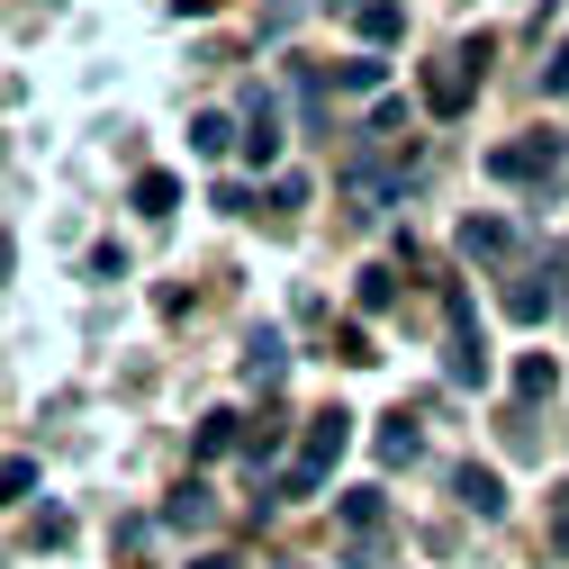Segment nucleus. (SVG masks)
<instances>
[{"mask_svg": "<svg viewBox=\"0 0 569 569\" xmlns=\"http://www.w3.org/2000/svg\"><path fill=\"white\" fill-rule=\"evenodd\" d=\"M343 443H352V416H343V407L308 416V435H299V461L280 470V497H317V488H326V470L343 461Z\"/></svg>", "mask_w": 569, "mask_h": 569, "instance_id": "f257e3e1", "label": "nucleus"}, {"mask_svg": "<svg viewBox=\"0 0 569 569\" xmlns=\"http://www.w3.org/2000/svg\"><path fill=\"white\" fill-rule=\"evenodd\" d=\"M560 163H569V136H551V127H533V136H516V146H497V154H488L497 181H551Z\"/></svg>", "mask_w": 569, "mask_h": 569, "instance_id": "f03ea898", "label": "nucleus"}, {"mask_svg": "<svg viewBox=\"0 0 569 569\" xmlns=\"http://www.w3.org/2000/svg\"><path fill=\"white\" fill-rule=\"evenodd\" d=\"M452 497H461L470 516H507V479L479 470V461H461V470H452Z\"/></svg>", "mask_w": 569, "mask_h": 569, "instance_id": "7ed1b4c3", "label": "nucleus"}, {"mask_svg": "<svg viewBox=\"0 0 569 569\" xmlns=\"http://www.w3.org/2000/svg\"><path fill=\"white\" fill-rule=\"evenodd\" d=\"M425 109H435V118L470 109V73H461V63H435V73H425Z\"/></svg>", "mask_w": 569, "mask_h": 569, "instance_id": "20e7f679", "label": "nucleus"}, {"mask_svg": "<svg viewBox=\"0 0 569 569\" xmlns=\"http://www.w3.org/2000/svg\"><path fill=\"white\" fill-rule=\"evenodd\" d=\"M461 253H470V262H507V253H516L507 218H470V227H461Z\"/></svg>", "mask_w": 569, "mask_h": 569, "instance_id": "39448f33", "label": "nucleus"}, {"mask_svg": "<svg viewBox=\"0 0 569 569\" xmlns=\"http://www.w3.org/2000/svg\"><path fill=\"white\" fill-rule=\"evenodd\" d=\"M335 516H343V533H380L389 525V497L380 488H352V497H335Z\"/></svg>", "mask_w": 569, "mask_h": 569, "instance_id": "423d86ee", "label": "nucleus"}, {"mask_svg": "<svg viewBox=\"0 0 569 569\" xmlns=\"http://www.w3.org/2000/svg\"><path fill=\"white\" fill-rule=\"evenodd\" d=\"M352 28H362V46H389V37H407V10H398V0H362Z\"/></svg>", "mask_w": 569, "mask_h": 569, "instance_id": "0eeeda50", "label": "nucleus"}, {"mask_svg": "<svg viewBox=\"0 0 569 569\" xmlns=\"http://www.w3.org/2000/svg\"><path fill=\"white\" fill-rule=\"evenodd\" d=\"M507 317H516V326H542V317H551V290H542L533 271H516V280H507Z\"/></svg>", "mask_w": 569, "mask_h": 569, "instance_id": "6e6552de", "label": "nucleus"}, {"mask_svg": "<svg viewBox=\"0 0 569 569\" xmlns=\"http://www.w3.org/2000/svg\"><path fill=\"white\" fill-rule=\"evenodd\" d=\"M244 154L253 163H280V118H271V100L253 91V127H244Z\"/></svg>", "mask_w": 569, "mask_h": 569, "instance_id": "1a4fd4ad", "label": "nucleus"}, {"mask_svg": "<svg viewBox=\"0 0 569 569\" xmlns=\"http://www.w3.org/2000/svg\"><path fill=\"white\" fill-rule=\"evenodd\" d=\"M560 389V362H551V352H525V362H516V398L533 407V398H551Z\"/></svg>", "mask_w": 569, "mask_h": 569, "instance_id": "9d476101", "label": "nucleus"}, {"mask_svg": "<svg viewBox=\"0 0 569 569\" xmlns=\"http://www.w3.org/2000/svg\"><path fill=\"white\" fill-rule=\"evenodd\" d=\"M136 208H146V218H172V208H181V181H172V172H136Z\"/></svg>", "mask_w": 569, "mask_h": 569, "instance_id": "9b49d317", "label": "nucleus"}, {"mask_svg": "<svg viewBox=\"0 0 569 569\" xmlns=\"http://www.w3.org/2000/svg\"><path fill=\"white\" fill-rule=\"evenodd\" d=\"M280 362H290V352H280V335L262 326V335H244V380H280Z\"/></svg>", "mask_w": 569, "mask_h": 569, "instance_id": "f8f14e48", "label": "nucleus"}, {"mask_svg": "<svg viewBox=\"0 0 569 569\" xmlns=\"http://www.w3.org/2000/svg\"><path fill=\"white\" fill-rule=\"evenodd\" d=\"M163 525H181V533H190V525H208V488H199V479H181V488L163 497Z\"/></svg>", "mask_w": 569, "mask_h": 569, "instance_id": "ddd939ff", "label": "nucleus"}, {"mask_svg": "<svg viewBox=\"0 0 569 569\" xmlns=\"http://www.w3.org/2000/svg\"><path fill=\"white\" fill-rule=\"evenodd\" d=\"M227 146H236V127H227L218 109H199V118H190V154H227Z\"/></svg>", "mask_w": 569, "mask_h": 569, "instance_id": "4468645a", "label": "nucleus"}, {"mask_svg": "<svg viewBox=\"0 0 569 569\" xmlns=\"http://www.w3.org/2000/svg\"><path fill=\"white\" fill-rule=\"evenodd\" d=\"M236 443H244V435H236V416L218 407V416L199 425V443H190V452H199V461H218V452H236Z\"/></svg>", "mask_w": 569, "mask_h": 569, "instance_id": "2eb2a0df", "label": "nucleus"}, {"mask_svg": "<svg viewBox=\"0 0 569 569\" xmlns=\"http://www.w3.org/2000/svg\"><path fill=\"white\" fill-rule=\"evenodd\" d=\"M380 461H416V425H407V407L380 425Z\"/></svg>", "mask_w": 569, "mask_h": 569, "instance_id": "dca6fc26", "label": "nucleus"}, {"mask_svg": "<svg viewBox=\"0 0 569 569\" xmlns=\"http://www.w3.org/2000/svg\"><path fill=\"white\" fill-rule=\"evenodd\" d=\"M335 82H343V91H380V63L352 54V63H335Z\"/></svg>", "mask_w": 569, "mask_h": 569, "instance_id": "f3484780", "label": "nucleus"}, {"mask_svg": "<svg viewBox=\"0 0 569 569\" xmlns=\"http://www.w3.org/2000/svg\"><path fill=\"white\" fill-rule=\"evenodd\" d=\"M335 352H343V362H380V352H371V335H362V326H335Z\"/></svg>", "mask_w": 569, "mask_h": 569, "instance_id": "a211bd4d", "label": "nucleus"}, {"mask_svg": "<svg viewBox=\"0 0 569 569\" xmlns=\"http://www.w3.org/2000/svg\"><path fill=\"white\" fill-rule=\"evenodd\" d=\"M398 299V271H362V308H389Z\"/></svg>", "mask_w": 569, "mask_h": 569, "instance_id": "6ab92c4d", "label": "nucleus"}, {"mask_svg": "<svg viewBox=\"0 0 569 569\" xmlns=\"http://www.w3.org/2000/svg\"><path fill=\"white\" fill-rule=\"evenodd\" d=\"M542 91H551V100H569V46H560V54L542 63Z\"/></svg>", "mask_w": 569, "mask_h": 569, "instance_id": "aec40b11", "label": "nucleus"}, {"mask_svg": "<svg viewBox=\"0 0 569 569\" xmlns=\"http://www.w3.org/2000/svg\"><path fill=\"white\" fill-rule=\"evenodd\" d=\"M190 569H244V560H236V551H208V560H190Z\"/></svg>", "mask_w": 569, "mask_h": 569, "instance_id": "412c9836", "label": "nucleus"}, {"mask_svg": "<svg viewBox=\"0 0 569 569\" xmlns=\"http://www.w3.org/2000/svg\"><path fill=\"white\" fill-rule=\"evenodd\" d=\"M172 10H181V19H208V10H218V0H172Z\"/></svg>", "mask_w": 569, "mask_h": 569, "instance_id": "4be33fe9", "label": "nucleus"}, {"mask_svg": "<svg viewBox=\"0 0 569 569\" xmlns=\"http://www.w3.org/2000/svg\"><path fill=\"white\" fill-rule=\"evenodd\" d=\"M0 280H10V236H0Z\"/></svg>", "mask_w": 569, "mask_h": 569, "instance_id": "5701e85b", "label": "nucleus"}, {"mask_svg": "<svg viewBox=\"0 0 569 569\" xmlns=\"http://www.w3.org/2000/svg\"><path fill=\"white\" fill-rule=\"evenodd\" d=\"M326 10H362V0H326Z\"/></svg>", "mask_w": 569, "mask_h": 569, "instance_id": "b1692460", "label": "nucleus"}, {"mask_svg": "<svg viewBox=\"0 0 569 569\" xmlns=\"http://www.w3.org/2000/svg\"><path fill=\"white\" fill-rule=\"evenodd\" d=\"M560 271H569V253H560ZM560 299H569V290H560Z\"/></svg>", "mask_w": 569, "mask_h": 569, "instance_id": "393cba45", "label": "nucleus"}]
</instances>
